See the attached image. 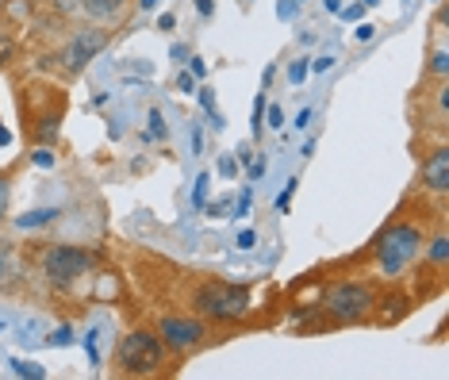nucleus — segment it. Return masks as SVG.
I'll list each match as a JSON object with an SVG mask.
<instances>
[{"label":"nucleus","instance_id":"1","mask_svg":"<svg viewBox=\"0 0 449 380\" xmlns=\"http://www.w3.org/2000/svg\"><path fill=\"white\" fill-rule=\"evenodd\" d=\"M419 250H422V231L415 227V223H391V227L377 238V265H380V273H388V277L403 273L407 265L419 257Z\"/></svg>","mask_w":449,"mask_h":380},{"label":"nucleus","instance_id":"2","mask_svg":"<svg viewBox=\"0 0 449 380\" xmlns=\"http://www.w3.org/2000/svg\"><path fill=\"white\" fill-rule=\"evenodd\" d=\"M161 365H166V342L154 330H130L119 342V373L146 376V373H158Z\"/></svg>","mask_w":449,"mask_h":380},{"label":"nucleus","instance_id":"3","mask_svg":"<svg viewBox=\"0 0 449 380\" xmlns=\"http://www.w3.org/2000/svg\"><path fill=\"white\" fill-rule=\"evenodd\" d=\"M192 307L200 315H208V319H215V323H234V319H242V315L250 311V292H246V288L211 280V285L196 288Z\"/></svg>","mask_w":449,"mask_h":380},{"label":"nucleus","instance_id":"4","mask_svg":"<svg viewBox=\"0 0 449 380\" xmlns=\"http://www.w3.org/2000/svg\"><path fill=\"white\" fill-rule=\"evenodd\" d=\"M326 311L334 315L338 323H361L369 319L373 304H377V292L369 285H357V280H346V285H334L326 292Z\"/></svg>","mask_w":449,"mask_h":380},{"label":"nucleus","instance_id":"5","mask_svg":"<svg viewBox=\"0 0 449 380\" xmlns=\"http://www.w3.org/2000/svg\"><path fill=\"white\" fill-rule=\"evenodd\" d=\"M93 269V254L88 250H77V246H51L43 254V273L51 285H73L77 277H85V273Z\"/></svg>","mask_w":449,"mask_h":380},{"label":"nucleus","instance_id":"6","mask_svg":"<svg viewBox=\"0 0 449 380\" xmlns=\"http://www.w3.org/2000/svg\"><path fill=\"white\" fill-rule=\"evenodd\" d=\"M158 338L166 342V350L173 353H189L196 346L208 338V327H203L200 319H185V315H166L158 327Z\"/></svg>","mask_w":449,"mask_h":380},{"label":"nucleus","instance_id":"7","mask_svg":"<svg viewBox=\"0 0 449 380\" xmlns=\"http://www.w3.org/2000/svg\"><path fill=\"white\" fill-rule=\"evenodd\" d=\"M104 46H108V31H100V27L77 31V35L69 39V46H65V66H69V69H85L88 62L104 50Z\"/></svg>","mask_w":449,"mask_h":380},{"label":"nucleus","instance_id":"8","mask_svg":"<svg viewBox=\"0 0 449 380\" xmlns=\"http://www.w3.org/2000/svg\"><path fill=\"white\" fill-rule=\"evenodd\" d=\"M419 181L430 192H449V147H434L430 158H422Z\"/></svg>","mask_w":449,"mask_h":380},{"label":"nucleus","instance_id":"9","mask_svg":"<svg viewBox=\"0 0 449 380\" xmlns=\"http://www.w3.org/2000/svg\"><path fill=\"white\" fill-rule=\"evenodd\" d=\"M81 8L88 15H96V20H108V15H116L123 8V0H81Z\"/></svg>","mask_w":449,"mask_h":380},{"label":"nucleus","instance_id":"10","mask_svg":"<svg viewBox=\"0 0 449 380\" xmlns=\"http://www.w3.org/2000/svg\"><path fill=\"white\" fill-rule=\"evenodd\" d=\"M51 219H58V208H39V212L20 215V219H15V227L27 231V227H43V223H51Z\"/></svg>","mask_w":449,"mask_h":380},{"label":"nucleus","instance_id":"11","mask_svg":"<svg viewBox=\"0 0 449 380\" xmlns=\"http://www.w3.org/2000/svg\"><path fill=\"white\" fill-rule=\"evenodd\" d=\"M427 257H430V265H434L438 273L445 269V262H449V238H445V234H438V238L430 242V254Z\"/></svg>","mask_w":449,"mask_h":380},{"label":"nucleus","instance_id":"12","mask_svg":"<svg viewBox=\"0 0 449 380\" xmlns=\"http://www.w3.org/2000/svg\"><path fill=\"white\" fill-rule=\"evenodd\" d=\"M12 373L15 376H27V380H43L46 369L35 365V361H23V358H12Z\"/></svg>","mask_w":449,"mask_h":380},{"label":"nucleus","instance_id":"13","mask_svg":"<svg viewBox=\"0 0 449 380\" xmlns=\"http://www.w3.org/2000/svg\"><path fill=\"white\" fill-rule=\"evenodd\" d=\"M208 192H211V173H200L196 177V189H192V204L208 208Z\"/></svg>","mask_w":449,"mask_h":380},{"label":"nucleus","instance_id":"14","mask_svg":"<svg viewBox=\"0 0 449 380\" xmlns=\"http://www.w3.org/2000/svg\"><path fill=\"white\" fill-rule=\"evenodd\" d=\"M39 142H54L58 139V116H43V123H39Z\"/></svg>","mask_w":449,"mask_h":380},{"label":"nucleus","instance_id":"15","mask_svg":"<svg viewBox=\"0 0 449 380\" xmlns=\"http://www.w3.org/2000/svg\"><path fill=\"white\" fill-rule=\"evenodd\" d=\"M307 74H311V62H304V58L292 62V66H288V81H292V85H304Z\"/></svg>","mask_w":449,"mask_h":380},{"label":"nucleus","instance_id":"16","mask_svg":"<svg viewBox=\"0 0 449 380\" xmlns=\"http://www.w3.org/2000/svg\"><path fill=\"white\" fill-rule=\"evenodd\" d=\"M261 131H265V96L254 100V139H261Z\"/></svg>","mask_w":449,"mask_h":380},{"label":"nucleus","instance_id":"17","mask_svg":"<svg viewBox=\"0 0 449 380\" xmlns=\"http://www.w3.org/2000/svg\"><path fill=\"white\" fill-rule=\"evenodd\" d=\"M150 139H166V123H161V111H150Z\"/></svg>","mask_w":449,"mask_h":380},{"label":"nucleus","instance_id":"18","mask_svg":"<svg viewBox=\"0 0 449 380\" xmlns=\"http://www.w3.org/2000/svg\"><path fill=\"white\" fill-rule=\"evenodd\" d=\"M296 184H300V181L292 177V181H288V189H284L281 196H276V208H281V212H288V204H292V192H296Z\"/></svg>","mask_w":449,"mask_h":380},{"label":"nucleus","instance_id":"19","mask_svg":"<svg viewBox=\"0 0 449 380\" xmlns=\"http://www.w3.org/2000/svg\"><path fill=\"white\" fill-rule=\"evenodd\" d=\"M177 93H196V77L185 69V74H177Z\"/></svg>","mask_w":449,"mask_h":380},{"label":"nucleus","instance_id":"20","mask_svg":"<svg viewBox=\"0 0 449 380\" xmlns=\"http://www.w3.org/2000/svg\"><path fill=\"white\" fill-rule=\"evenodd\" d=\"M8 200H12V184H8V177H0V215L8 212Z\"/></svg>","mask_w":449,"mask_h":380},{"label":"nucleus","instance_id":"21","mask_svg":"<svg viewBox=\"0 0 449 380\" xmlns=\"http://www.w3.org/2000/svg\"><path fill=\"white\" fill-rule=\"evenodd\" d=\"M31 161H35L39 169H54V154L51 150H35V158H31Z\"/></svg>","mask_w":449,"mask_h":380},{"label":"nucleus","instance_id":"22","mask_svg":"<svg viewBox=\"0 0 449 380\" xmlns=\"http://www.w3.org/2000/svg\"><path fill=\"white\" fill-rule=\"evenodd\" d=\"M430 69H434V74H445V69H449V54H445V50H434V62H430Z\"/></svg>","mask_w":449,"mask_h":380},{"label":"nucleus","instance_id":"23","mask_svg":"<svg viewBox=\"0 0 449 380\" xmlns=\"http://www.w3.org/2000/svg\"><path fill=\"white\" fill-rule=\"evenodd\" d=\"M342 20H349V23H354V20H361V15H365V4H349V8H342Z\"/></svg>","mask_w":449,"mask_h":380},{"label":"nucleus","instance_id":"24","mask_svg":"<svg viewBox=\"0 0 449 380\" xmlns=\"http://www.w3.org/2000/svg\"><path fill=\"white\" fill-rule=\"evenodd\" d=\"M189 74L192 77H208V62H203V58H189Z\"/></svg>","mask_w":449,"mask_h":380},{"label":"nucleus","instance_id":"25","mask_svg":"<svg viewBox=\"0 0 449 380\" xmlns=\"http://www.w3.org/2000/svg\"><path fill=\"white\" fill-rule=\"evenodd\" d=\"M77 8H81V0H54V12H62V15L77 12Z\"/></svg>","mask_w":449,"mask_h":380},{"label":"nucleus","instance_id":"26","mask_svg":"<svg viewBox=\"0 0 449 380\" xmlns=\"http://www.w3.org/2000/svg\"><path fill=\"white\" fill-rule=\"evenodd\" d=\"M8 269H12V250L0 246V277H8Z\"/></svg>","mask_w":449,"mask_h":380},{"label":"nucleus","instance_id":"27","mask_svg":"<svg viewBox=\"0 0 449 380\" xmlns=\"http://www.w3.org/2000/svg\"><path fill=\"white\" fill-rule=\"evenodd\" d=\"M12 50H15V46H12V39H8V35H0V66H4L8 58H12Z\"/></svg>","mask_w":449,"mask_h":380},{"label":"nucleus","instance_id":"28","mask_svg":"<svg viewBox=\"0 0 449 380\" xmlns=\"http://www.w3.org/2000/svg\"><path fill=\"white\" fill-rule=\"evenodd\" d=\"M200 104L211 111V116H215V93H211V88H200Z\"/></svg>","mask_w":449,"mask_h":380},{"label":"nucleus","instance_id":"29","mask_svg":"<svg viewBox=\"0 0 449 380\" xmlns=\"http://www.w3.org/2000/svg\"><path fill=\"white\" fill-rule=\"evenodd\" d=\"M69 327H58V334H51V346H69Z\"/></svg>","mask_w":449,"mask_h":380},{"label":"nucleus","instance_id":"30","mask_svg":"<svg viewBox=\"0 0 449 380\" xmlns=\"http://www.w3.org/2000/svg\"><path fill=\"white\" fill-rule=\"evenodd\" d=\"M234 169H239V161H234L231 154H227V158L219 161V173H223V177H234Z\"/></svg>","mask_w":449,"mask_h":380},{"label":"nucleus","instance_id":"31","mask_svg":"<svg viewBox=\"0 0 449 380\" xmlns=\"http://www.w3.org/2000/svg\"><path fill=\"white\" fill-rule=\"evenodd\" d=\"M254 242H257L254 231H242V234H239V250H254Z\"/></svg>","mask_w":449,"mask_h":380},{"label":"nucleus","instance_id":"32","mask_svg":"<svg viewBox=\"0 0 449 380\" xmlns=\"http://www.w3.org/2000/svg\"><path fill=\"white\" fill-rule=\"evenodd\" d=\"M169 58H173V66H181V62H189V50H185V46H173Z\"/></svg>","mask_w":449,"mask_h":380},{"label":"nucleus","instance_id":"33","mask_svg":"<svg viewBox=\"0 0 449 380\" xmlns=\"http://www.w3.org/2000/svg\"><path fill=\"white\" fill-rule=\"evenodd\" d=\"M173 23H177L173 12H161V15H158V27H161V31H173Z\"/></svg>","mask_w":449,"mask_h":380},{"label":"nucleus","instance_id":"34","mask_svg":"<svg viewBox=\"0 0 449 380\" xmlns=\"http://www.w3.org/2000/svg\"><path fill=\"white\" fill-rule=\"evenodd\" d=\"M196 12H200V15H211V12H215V0H196Z\"/></svg>","mask_w":449,"mask_h":380},{"label":"nucleus","instance_id":"35","mask_svg":"<svg viewBox=\"0 0 449 380\" xmlns=\"http://www.w3.org/2000/svg\"><path fill=\"white\" fill-rule=\"evenodd\" d=\"M284 119H281V108H276V104H269V127H281Z\"/></svg>","mask_w":449,"mask_h":380},{"label":"nucleus","instance_id":"36","mask_svg":"<svg viewBox=\"0 0 449 380\" xmlns=\"http://www.w3.org/2000/svg\"><path fill=\"white\" fill-rule=\"evenodd\" d=\"M192 154H203V131H200V127L192 131Z\"/></svg>","mask_w":449,"mask_h":380},{"label":"nucleus","instance_id":"37","mask_svg":"<svg viewBox=\"0 0 449 380\" xmlns=\"http://www.w3.org/2000/svg\"><path fill=\"white\" fill-rule=\"evenodd\" d=\"M354 39H357V43H365V39H373V27H369V23H361V27L354 31Z\"/></svg>","mask_w":449,"mask_h":380},{"label":"nucleus","instance_id":"38","mask_svg":"<svg viewBox=\"0 0 449 380\" xmlns=\"http://www.w3.org/2000/svg\"><path fill=\"white\" fill-rule=\"evenodd\" d=\"M261 173H265V158H257V161H254V165H250V181H257V177H261Z\"/></svg>","mask_w":449,"mask_h":380},{"label":"nucleus","instance_id":"39","mask_svg":"<svg viewBox=\"0 0 449 380\" xmlns=\"http://www.w3.org/2000/svg\"><path fill=\"white\" fill-rule=\"evenodd\" d=\"M311 116H315V111H311V108H304V111L296 116V127H307V123H311Z\"/></svg>","mask_w":449,"mask_h":380},{"label":"nucleus","instance_id":"40","mask_svg":"<svg viewBox=\"0 0 449 380\" xmlns=\"http://www.w3.org/2000/svg\"><path fill=\"white\" fill-rule=\"evenodd\" d=\"M246 212H250V189L239 196V215H246Z\"/></svg>","mask_w":449,"mask_h":380},{"label":"nucleus","instance_id":"41","mask_svg":"<svg viewBox=\"0 0 449 380\" xmlns=\"http://www.w3.org/2000/svg\"><path fill=\"white\" fill-rule=\"evenodd\" d=\"M311 69H315V74H323V69H330V58H315V62H311Z\"/></svg>","mask_w":449,"mask_h":380},{"label":"nucleus","instance_id":"42","mask_svg":"<svg viewBox=\"0 0 449 380\" xmlns=\"http://www.w3.org/2000/svg\"><path fill=\"white\" fill-rule=\"evenodd\" d=\"M296 4H304V0H284V4H281V15H288L292 8H296Z\"/></svg>","mask_w":449,"mask_h":380},{"label":"nucleus","instance_id":"43","mask_svg":"<svg viewBox=\"0 0 449 380\" xmlns=\"http://www.w3.org/2000/svg\"><path fill=\"white\" fill-rule=\"evenodd\" d=\"M326 4V12H342V0H323Z\"/></svg>","mask_w":449,"mask_h":380},{"label":"nucleus","instance_id":"44","mask_svg":"<svg viewBox=\"0 0 449 380\" xmlns=\"http://www.w3.org/2000/svg\"><path fill=\"white\" fill-rule=\"evenodd\" d=\"M138 8H142V12H154V8H158V0H138Z\"/></svg>","mask_w":449,"mask_h":380},{"label":"nucleus","instance_id":"45","mask_svg":"<svg viewBox=\"0 0 449 380\" xmlns=\"http://www.w3.org/2000/svg\"><path fill=\"white\" fill-rule=\"evenodd\" d=\"M8 142H12V135H8L4 127H0V147H8Z\"/></svg>","mask_w":449,"mask_h":380},{"label":"nucleus","instance_id":"46","mask_svg":"<svg viewBox=\"0 0 449 380\" xmlns=\"http://www.w3.org/2000/svg\"><path fill=\"white\" fill-rule=\"evenodd\" d=\"M0 330H4V319H0Z\"/></svg>","mask_w":449,"mask_h":380}]
</instances>
